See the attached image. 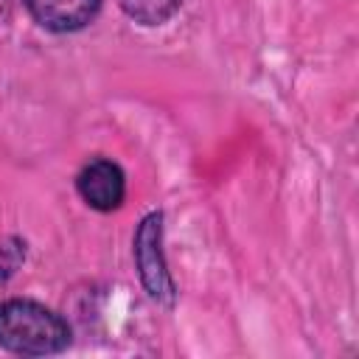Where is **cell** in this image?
<instances>
[{
    "label": "cell",
    "instance_id": "obj_1",
    "mask_svg": "<svg viewBox=\"0 0 359 359\" xmlns=\"http://www.w3.org/2000/svg\"><path fill=\"white\" fill-rule=\"evenodd\" d=\"M70 342L67 323L34 300L0 303V348L22 356H48L65 351Z\"/></svg>",
    "mask_w": 359,
    "mask_h": 359
},
{
    "label": "cell",
    "instance_id": "obj_2",
    "mask_svg": "<svg viewBox=\"0 0 359 359\" xmlns=\"http://www.w3.org/2000/svg\"><path fill=\"white\" fill-rule=\"evenodd\" d=\"M163 216L160 213H149L137 233H135V261H137V272L143 286L149 289V294L165 306L174 303V280L165 269V258H163Z\"/></svg>",
    "mask_w": 359,
    "mask_h": 359
},
{
    "label": "cell",
    "instance_id": "obj_3",
    "mask_svg": "<svg viewBox=\"0 0 359 359\" xmlns=\"http://www.w3.org/2000/svg\"><path fill=\"white\" fill-rule=\"evenodd\" d=\"M76 191L79 196L93 208V210H101V213H109L115 208H121L123 202V194H126V180H123V171L118 163L112 160H90L79 177H76Z\"/></svg>",
    "mask_w": 359,
    "mask_h": 359
},
{
    "label": "cell",
    "instance_id": "obj_4",
    "mask_svg": "<svg viewBox=\"0 0 359 359\" xmlns=\"http://www.w3.org/2000/svg\"><path fill=\"white\" fill-rule=\"evenodd\" d=\"M31 17L56 34L84 28L101 8V0H25Z\"/></svg>",
    "mask_w": 359,
    "mask_h": 359
},
{
    "label": "cell",
    "instance_id": "obj_5",
    "mask_svg": "<svg viewBox=\"0 0 359 359\" xmlns=\"http://www.w3.org/2000/svg\"><path fill=\"white\" fill-rule=\"evenodd\" d=\"M121 8L140 25H160L180 8L182 0H118Z\"/></svg>",
    "mask_w": 359,
    "mask_h": 359
},
{
    "label": "cell",
    "instance_id": "obj_6",
    "mask_svg": "<svg viewBox=\"0 0 359 359\" xmlns=\"http://www.w3.org/2000/svg\"><path fill=\"white\" fill-rule=\"evenodd\" d=\"M6 17V0H0V20Z\"/></svg>",
    "mask_w": 359,
    "mask_h": 359
}]
</instances>
